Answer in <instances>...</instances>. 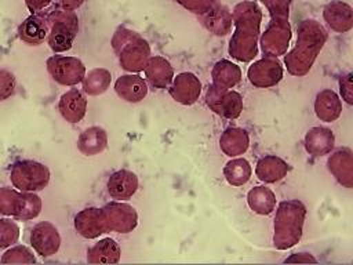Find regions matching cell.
Returning a JSON list of instances; mask_svg holds the SVG:
<instances>
[{"label":"cell","instance_id":"cell-26","mask_svg":"<svg viewBox=\"0 0 353 265\" xmlns=\"http://www.w3.org/2000/svg\"><path fill=\"white\" fill-rule=\"evenodd\" d=\"M108 146V134L99 126L85 128L77 138V149L84 156H97Z\"/></svg>","mask_w":353,"mask_h":265},{"label":"cell","instance_id":"cell-28","mask_svg":"<svg viewBox=\"0 0 353 265\" xmlns=\"http://www.w3.org/2000/svg\"><path fill=\"white\" fill-rule=\"evenodd\" d=\"M200 19L201 25L215 36H225L230 32L232 14L225 6L218 1L204 15H200Z\"/></svg>","mask_w":353,"mask_h":265},{"label":"cell","instance_id":"cell-9","mask_svg":"<svg viewBox=\"0 0 353 265\" xmlns=\"http://www.w3.org/2000/svg\"><path fill=\"white\" fill-rule=\"evenodd\" d=\"M102 219L106 232L116 233H130L138 225V213L137 210L121 200L106 203L102 208Z\"/></svg>","mask_w":353,"mask_h":265},{"label":"cell","instance_id":"cell-14","mask_svg":"<svg viewBox=\"0 0 353 265\" xmlns=\"http://www.w3.org/2000/svg\"><path fill=\"white\" fill-rule=\"evenodd\" d=\"M171 98L182 105H193L201 94V81L192 72H182L174 76L168 86Z\"/></svg>","mask_w":353,"mask_h":265},{"label":"cell","instance_id":"cell-19","mask_svg":"<svg viewBox=\"0 0 353 265\" xmlns=\"http://www.w3.org/2000/svg\"><path fill=\"white\" fill-rule=\"evenodd\" d=\"M58 110L68 123H79L85 116L87 98L80 90L70 88L61 95Z\"/></svg>","mask_w":353,"mask_h":265},{"label":"cell","instance_id":"cell-25","mask_svg":"<svg viewBox=\"0 0 353 265\" xmlns=\"http://www.w3.org/2000/svg\"><path fill=\"white\" fill-rule=\"evenodd\" d=\"M314 113L321 121H335L342 113V101L338 94L330 88L317 92L314 99Z\"/></svg>","mask_w":353,"mask_h":265},{"label":"cell","instance_id":"cell-13","mask_svg":"<svg viewBox=\"0 0 353 265\" xmlns=\"http://www.w3.org/2000/svg\"><path fill=\"white\" fill-rule=\"evenodd\" d=\"M29 242L40 257H51L58 253L62 239L54 224L41 221L32 228Z\"/></svg>","mask_w":353,"mask_h":265},{"label":"cell","instance_id":"cell-42","mask_svg":"<svg viewBox=\"0 0 353 265\" xmlns=\"http://www.w3.org/2000/svg\"><path fill=\"white\" fill-rule=\"evenodd\" d=\"M85 0H58L59 7L62 10H68V11H74L77 10Z\"/></svg>","mask_w":353,"mask_h":265},{"label":"cell","instance_id":"cell-35","mask_svg":"<svg viewBox=\"0 0 353 265\" xmlns=\"http://www.w3.org/2000/svg\"><path fill=\"white\" fill-rule=\"evenodd\" d=\"M19 226L14 219L0 218V250L15 244L19 239Z\"/></svg>","mask_w":353,"mask_h":265},{"label":"cell","instance_id":"cell-27","mask_svg":"<svg viewBox=\"0 0 353 265\" xmlns=\"http://www.w3.org/2000/svg\"><path fill=\"white\" fill-rule=\"evenodd\" d=\"M248 146L250 135L244 128L240 127H228L219 138V148L223 155L229 157H236L245 153Z\"/></svg>","mask_w":353,"mask_h":265},{"label":"cell","instance_id":"cell-40","mask_svg":"<svg viewBox=\"0 0 353 265\" xmlns=\"http://www.w3.org/2000/svg\"><path fill=\"white\" fill-rule=\"evenodd\" d=\"M284 262L285 264H296V262L298 264H309V262L316 264L317 259L309 253H294L288 258H285Z\"/></svg>","mask_w":353,"mask_h":265},{"label":"cell","instance_id":"cell-41","mask_svg":"<svg viewBox=\"0 0 353 265\" xmlns=\"http://www.w3.org/2000/svg\"><path fill=\"white\" fill-rule=\"evenodd\" d=\"M52 3V0H25V4L28 7V10L32 14H39L43 10H46L50 4Z\"/></svg>","mask_w":353,"mask_h":265},{"label":"cell","instance_id":"cell-20","mask_svg":"<svg viewBox=\"0 0 353 265\" xmlns=\"http://www.w3.org/2000/svg\"><path fill=\"white\" fill-rule=\"evenodd\" d=\"M114 91L121 99L135 104L148 95V84L138 73L123 75L116 80Z\"/></svg>","mask_w":353,"mask_h":265},{"label":"cell","instance_id":"cell-32","mask_svg":"<svg viewBox=\"0 0 353 265\" xmlns=\"http://www.w3.org/2000/svg\"><path fill=\"white\" fill-rule=\"evenodd\" d=\"M252 175L251 164L244 157H234L223 167V177L232 186H241L250 181Z\"/></svg>","mask_w":353,"mask_h":265},{"label":"cell","instance_id":"cell-4","mask_svg":"<svg viewBox=\"0 0 353 265\" xmlns=\"http://www.w3.org/2000/svg\"><path fill=\"white\" fill-rule=\"evenodd\" d=\"M110 44L124 70L130 73L143 70L150 57V46L139 33L125 26H119L113 33Z\"/></svg>","mask_w":353,"mask_h":265},{"label":"cell","instance_id":"cell-39","mask_svg":"<svg viewBox=\"0 0 353 265\" xmlns=\"http://www.w3.org/2000/svg\"><path fill=\"white\" fill-rule=\"evenodd\" d=\"M339 90H341L342 99L347 105H352L353 104V75L350 72L339 77Z\"/></svg>","mask_w":353,"mask_h":265},{"label":"cell","instance_id":"cell-17","mask_svg":"<svg viewBox=\"0 0 353 265\" xmlns=\"http://www.w3.org/2000/svg\"><path fill=\"white\" fill-rule=\"evenodd\" d=\"M323 18L331 30L336 33H346L353 28L352 7L341 0L328 3L323 10Z\"/></svg>","mask_w":353,"mask_h":265},{"label":"cell","instance_id":"cell-33","mask_svg":"<svg viewBox=\"0 0 353 265\" xmlns=\"http://www.w3.org/2000/svg\"><path fill=\"white\" fill-rule=\"evenodd\" d=\"M112 81V75L105 68H94L88 73L84 75L81 83H83V91L91 97L103 94Z\"/></svg>","mask_w":353,"mask_h":265},{"label":"cell","instance_id":"cell-22","mask_svg":"<svg viewBox=\"0 0 353 265\" xmlns=\"http://www.w3.org/2000/svg\"><path fill=\"white\" fill-rule=\"evenodd\" d=\"M145 77L154 88H167L174 79V69L171 63L160 55L149 57L145 68Z\"/></svg>","mask_w":353,"mask_h":265},{"label":"cell","instance_id":"cell-7","mask_svg":"<svg viewBox=\"0 0 353 265\" xmlns=\"http://www.w3.org/2000/svg\"><path fill=\"white\" fill-rule=\"evenodd\" d=\"M50 168L30 159L15 161L10 170L12 186L22 192H40L50 184Z\"/></svg>","mask_w":353,"mask_h":265},{"label":"cell","instance_id":"cell-11","mask_svg":"<svg viewBox=\"0 0 353 265\" xmlns=\"http://www.w3.org/2000/svg\"><path fill=\"white\" fill-rule=\"evenodd\" d=\"M207 106L218 116L233 120L237 119L244 108L243 97L234 90H222L215 86H208L205 91Z\"/></svg>","mask_w":353,"mask_h":265},{"label":"cell","instance_id":"cell-3","mask_svg":"<svg viewBox=\"0 0 353 265\" xmlns=\"http://www.w3.org/2000/svg\"><path fill=\"white\" fill-rule=\"evenodd\" d=\"M306 211V206L298 199L279 203L273 235V244L277 250H288L301 240Z\"/></svg>","mask_w":353,"mask_h":265},{"label":"cell","instance_id":"cell-30","mask_svg":"<svg viewBox=\"0 0 353 265\" xmlns=\"http://www.w3.org/2000/svg\"><path fill=\"white\" fill-rule=\"evenodd\" d=\"M120 258V246L110 237L101 239L87 250L88 264H117Z\"/></svg>","mask_w":353,"mask_h":265},{"label":"cell","instance_id":"cell-18","mask_svg":"<svg viewBox=\"0 0 353 265\" xmlns=\"http://www.w3.org/2000/svg\"><path fill=\"white\" fill-rule=\"evenodd\" d=\"M138 177L130 170H117L108 179V193L116 200H128L138 190Z\"/></svg>","mask_w":353,"mask_h":265},{"label":"cell","instance_id":"cell-23","mask_svg":"<svg viewBox=\"0 0 353 265\" xmlns=\"http://www.w3.org/2000/svg\"><path fill=\"white\" fill-rule=\"evenodd\" d=\"M288 170V163L276 155H266L261 157L255 166V174L258 179L265 184H274L281 181L287 175Z\"/></svg>","mask_w":353,"mask_h":265},{"label":"cell","instance_id":"cell-21","mask_svg":"<svg viewBox=\"0 0 353 265\" xmlns=\"http://www.w3.org/2000/svg\"><path fill=\"white\" fill-rule=\"evenodd\" d=\"M48 35V22L40 14H32L18 26V37L28 46H40Z\"/></svg>","mask_w":353,"mask_h":265},{"label":"cell","instance_id":"cell-24","mask_svg":"<svg viewBox=\"0 0 353 265\" xmlns=\"http://www.w3.org/2000/svg\"><path fill=\"white\" fill-rule=\"evenodd\" d=\"M303 142L307 153L313 156H324L334 149L335 137L330 128L319 126L307 130Z\"/></svg>","mask_w":353,"mask_h":265},{"label":"cell","instance_id":"cell-12","mask_svg":"<svg viewBox=\"0 0 353 265\" xmlns=\"http://www.w3.org/2000/svg\"><path fill=\"white\" fill-rule=\"evenodd\" d=\"M284 69L281 62L274 57H263L250 65L247 77L256 88H269L279 84L283 79Z\"/></svg>","mask_w":353,"mask_h":265},{"label":"cell","instance_id":"cell-1","mask_svg":"<svg viewBox=\"0 0 353 265\" xmlns=\"http://www.w3.org/2000/svg\"><path fill=\"white\" fill-rule=\"evenodd\" d=\"M234 32L229 41V55L239 62H250L258 55L262 11L255 1H241L233 8Z\"/></svg>","mask_w":353,"mask_h":265},{"label":"cell","instance_id":"cell-16","mask_svg":"<svg viewBox=\"0 0 353 265\" xmlns=\"http://www.w3.org/2000/svg\"><path fill=\"white\" fill-rule=\"evenodd\" d=\"M74 229L84 239H97L106 233L102 213L98 207H87L74 215Z\"/></svg>","mask_w":353,"mask_h":265},{"label":"cell","instance_id":"cell-8","mask_svg":"<svg viewBox=\"0 0 353 265\" xmlns=\"http://www.w3.org/2000/svg\"><path fill=\"white\" fill-rule=\"evenodd\" d=\"M291 41V26L287 17H270L261 36V50L265 57H280L287 52Z\"/></svg>","mask_w":353,"mask_h":265},{"label":"cell","instance_id":"cell-29","mask_svg":"<svg viewBox=\"0 0 353 265\" xmlns=\"http://www.w3.org/2000/svg\"><path fill=\"white\" fill-rule=\"evenodd\" d=\"M212 86L222 90H230L236 87L241 80V69L239 65L229 59H221L215 62L211 70Z\"/></svg>","mask_w":353,"mask_h":265},{"label":"cell","instance_id":"cell-34","mask_svg":"<svg viewBox=\"0 0 353 265\" xmlns=\"http://www.w3.org/2000/svg\"><path fill=\"white\" fill-rule=\"evenodd\" d=\"M1 264H36L37 259L32 250L23 244H12L6 248L0 258Z\"/></svg>","mask_w":353,"mask_h":265},{"label":"cell","instance_id":"cell-31","mask_svg":"<svg viewBox=\"0 0 353 265\" xmlns=\"http://www.w3.org/2000/svg\"><path fill=\"white\" fill-rule=\"evenodd\" d=\"M247 203L254 213L269 215L276 208V195L268 186H255L248 190Z\"/></svg>","mask_w":353,"mask_h":265},{"label":"cell","instance_id":"cell-2","mask_svg":"<svg viewBox=\"0 0 353 265\" xmlns=\"http://www.w3.org/2000/svg\"><path fill=\"white\" fill-rule=\"evenodd\" d=\"M328 33L316 19H303L296 28L295 46L285 52L284 65L292 76L302 77L309 73L317 55L323 50Z\"/></svg>","mask_w":353,"mask_h":265},{"label":"cell","instance_id":"cell-5","mask_svg":"<svg viewBox=\"0 0 353 265\" xmlns=\"http://www.w3.org/2000/svg\"><path fill=\"white\" fill-rule=\"evenodd\" d=\"M41 197L34 192H22L15 188H0V215L17 221H30L41 213Z\"/></svg>","mask_w":353,"mask_h":265},{"label":"cell","instance_id":"cell-36","mask_svg":"<svg viewBox=\"0 0 353 265\" xmlns=\"http://www.w3.org/2000/svg\"><path fill=\"white\" fill-rule=\"evenodd\" d=\"M17 79L14 73L0 68V102L8 99L15 94Z\"/></svg>","mask_w":353,"mask_h":265},{"label":"cell","instance_id":"cell-37","mask_svg":"<svg viewBox=\"0 0 353 265\" xmlns=\"http://www.w3.org/2000/svg\"><path fill=\"white\" fill-rule=\"evenodd\" d=\"M268 8L270 17H287L290 14L291 0H261Z\"/></svg>","mask_w":353,"mask_h":265},{"label":"cell","instance_id":"cell-15","mask_svg":"<svg viewBox=\"0 0 353 265\" xmlns=\"http://www.w3.org/2000/svg\"><path fill=\"white\" fill-rule=\"evenodd\" d=\"M328 171L345 188H353V152L350 148L336 149L327 160Z\"/></svg>","mask_w":353,"mask_h":265},{"label":"cell","instance_id":"cell-38","mask_svg":"<svg viewBox=\"0 0 353 265\" xmlns=\"http://www.w3.org/2000/svg\"><path fill=\"white\" fill-rule=\"evenodd\" d=\"M181 6H183L186 10L197 14L204 15L208 10H211L216 0H176Z\"/></svg>","mask_w":353,"mask_h":265},{"label":"cell","instance_id":"cell-6","mask_svg":"<svg viewBox=\"0 0 353 265\" xmlns=\"http://www.w3.org/2000/svg\"><path fill=\"white\" fill-rule=\"evenodd\" d=\"M46 19L50 23L47 35L50 48L57 54L69 51L79 32L77 15L73 11L57 7L46 17Z\"/></svg>","mask_w":353,"mask_h":265},{"label":"cell","instance_id":"cell-10","mask_svg":"<svg viewBox=\"0 0 353 265\" xmlns=\"http://www.w3.org/2000/svg\"><path fill=\"white\" fill-rule=\"evenodd\" d=\"M47 72L54 81L61 86H76L85 75L81 59L69 55H51L46 61Z\"/></svg>","mask_w":353,"mask_h":265}]
</instances>
